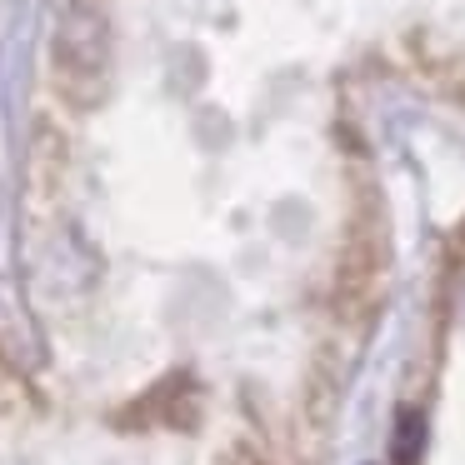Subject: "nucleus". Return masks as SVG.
I'll list each match as a JSON object with an SVG mask.
<instances>
[{
  "instance_id": "1",
  "label": "nucleus",
  "mask_w": 465,
  "mask_h": 465,
  "mask_svg": "<svg viewBox=\"0 0 465 465\" xmlns=\"http://www.w3.org/2000/svg\"><path fill=\"white\" fill-rule=\"evenodd\" d=\"M105 71H111V25H105L101 11L75 5L61 21V31H55V75H61V91L71 101L91 105L105 85Z\"/></svg>"
},
{
  "instance_id": "2",
  "label": "nucleus",
  "mask_w": 465,
  "mask_h": 465,
  "mask_svg": "<svg viewBox=\"0 0 465 465\" xmlns=\"http://www.w3.org/2000/svg\"><path fill=\"white\" fill-rule=\"evenodd\" d=\"M425 435H430L425 411L420 405H401V411H395V430H391V460L395 465H420L425 460Z\"/></svg>"
}]
</instances>
